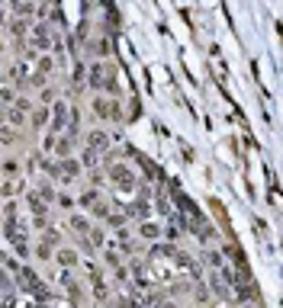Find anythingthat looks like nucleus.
<instances>
[{
  "label": "nucleus",
  "instance_id": "nucleus-1",
  "mask_svg": "<svg viewBox=\"0 0 283 308\" xmlns=\"http://www.w3.org/2000/svg\"><path fill=\"white\" fill-rule=\"evenodd\" d=\"M110 177L116 180L119 189H136V174L129 164H110Z\"/></svg>",
  "mask_w": 283,
  "mask_h": 308
},
{
  "label": "nucleus",
  "instance_id": "nucleus-2",
  "mask_svg": "<svg viewBox=\"0 0 283 308\" xmlns=\"http://www.w3.org/2000/svg\"><path fill=\"white\" fill-rule=\"evenodd\" d=\"M93 113L100 116V119H119V103L116 100H106V97H97L93 100Z\"/></svg>",
  "mask_w": 283,
  "mask_h": 308
},
{
  "label": "nucleus",
  "instance_id": "nucleus-3",
  "mask_svg": "<svg viewBox=\"0 0 283 308\" xmlns=\"http://www.w3.org/2000/svg\"><path fill=\"white\" fill-rule=\"evenodd\" d=\"M90 87H113V77H110V71H106V64L103 61H97V64L90 67Z\"/></svg>",
  "mask_w": 283,
  "mask_h": 308
},
{
  "label": "nucleus",
  "instance_id": "nucleus-4",
  "mask_svg": "<svg viewBox=\"0 0 283 308\" xmlns=\"http://www.w3.org/2000/svg\"><path fill=\"white\" fill-rule=\"evenodd\" d=\"M32 45H39V49H49V45H55V39H52V29H49V23H39V26H32Z\"/></svg>",
  "mask_w": 283,
  "mask_h": 308
},
{
  "label": "nucleus",
  "instance_id": "nucleus-5",
  "mask_svg": "<svg viewBox=\"0 0 283 308\" xmlns=\"http://www.w3.org/2000/svg\"><path fill=\"white\" fill-rule=\"evenodd\" d=\"M161 231H164V228H161L158 222H142L139 235L145 238V241H161V238H164V235H161Z\"/></svg>",
  "mask_w": 283,
  "mask_h": 308
},
{
  "label": "nucleus",
  "instance_id": "nucleus-6",
  "mask_svg": "<svg viewBox=\"0 0 283 308\" xmlns=\"http://www.w3.org/2000/svg\"><path fill=\"white\" fill-rule=\"evenodd\" d=\"M87 145H90V151H97V148H106V145H110V135H106L103 128H97V132L87 135Z\"/></svg>",
  "mask_w": 283,
  "mask_h": 308
},
{
  "label": "nucleus",
  "instance_id": "nucleus-7",
  "mask_svg": "<svg viewBox=\"0 0 283 308\" xmlns=\"http://www.w3.org/2000/svg\"><path fill=\"white\" fill-rule=\"evenodd\" d=\"M52 71H55V55H42V58L36 61V74H42V77H49Z\"/></svg>",
  "mask_w": 283,
  "mask_h": 308
},
{
  "label": "nucleus",
  "instance_id": "nucleus-8",
  "mask_svg": "<svg viewBox=\"0 0 283 308\" xmlns=\"http://www.w3.org/2000/svg\"><path fill=\"white\" fill-rule=\"evenodd\" d=\"M58 263L65 266V270H74L77 266V254H74L71 247H65V250H58Z\"/></svg>",
  "mask_w": 283,
  "mask_h": 308
},
{
  "label": "nucleus",
  "instance_id": "nucleus-9",
  "mask_svg": "<svg viewBox=\"0 0 283 308\" xmlns=\"http://www.w3.org/2000/svg\"><path fill=\"white\" fill-rule=\"evenodd\" d=\"M3 119H10L13 125H26V109L13 106V109H6V113H3Z\"/></svg>",
  "mask_w": 283,
  "mask_h": 308
},
{
  "label": "nucleus",
  "instance_id": "nucleus-10",
  "mask_svg": "<svg viewBox=\"0 0 283 308\" xmlns=\"http://www.w3.org/2000/svg\"><path fill=\"white\" fill-rule=\"evenodd\" d=\"M97 202H100V193H97V189H87V193H80V199H77V205H87V209H93Z\"/></svg>",
  "mask_w": 283,
  "mask_h": 308
},
{
  "label": "nucleus",
  "instance_id": "nucleus-11",
  "mask_svg": "<svg viewBox=\"0 0 283 308\" xmlns=\"http://www.w3.org/2000/svg\"><path fill=\"white\" fill-rule=\"evenodd\" d=\"M45 122H49V106H39L36 113H32V125H39V128H42Z\"/></svg>",
  "mask_w": 283,
  "mask_h": 308
},
{
  "label": "nucleus",
  "instance_id": "nucleus-12",
  "mask_svg": "<svg viewBox=\"0 0 283 308\" xmlns=\"http://www.w3.org/2000/svg\"><path fill=\"white\" fill-rule=\"evenodd\" d=\"M71 228L77 231V235H87V231H90V222H87V218H77V215H74V218H71Z\"/></svg>",
  "mask_w": 283,
  "mask_h": 308
},
{
  "label": "nucleus",
  "instance_id": "nucleus-13",
  "mask_svg": "<svg viewBox=\"0 0 283 308\" xmlns=\"http://www.w3.org/2000/svg\"><path fill=\"white\" fill-rule=\"evenodd\" d=\"M206 263H210L212 270H222V254L219 250H206Z\"/></svg>",
  "mask_w": 283,
  "mask_h": 308
},
{
  "label": "nucleus",
  "instance_id": "nucleus-14",
  "mask_svg": "<svg viewBox=\"0 0 283 308\" xmlns=\"http://www.w3.org/2000/svg\"><path fill=\"white\" fill-rule=\"evenodd\" d=\"M16 170H19V161H16V157H6V161H3V174H16Z\"/></svg>",
  "mask_w": 283,
  "mask_h": 308
},
{
  "label": "nucleus",
  "instance_id": "nucleus-15",
  "mask_svg": "<svg viewBox=\"0 0 283 308\" xmlns=\"http://www.w3.org/2000/svg\"><path fill=\"white\" fill-rule=\"evenodd\" d=\"M58 205H62L65 212H71V209H74V199H71V196H65V193H62V196H58Z\"/></svg>",
  "mask_w": 283,
  "mask_h": 308
},
{
  "label": "nucleus",
  "instance_id": "nucleus-16",
  "mask_svg": "<svg viewBox=\"0 0 283 308\" xmlns=\"http://www.w3.org/2000/svg\"><path fill=\"white\" fill-rule=\"evenodd\" d=\"M39 97H42V103L55 100V87H42V93H39Z\"/></svg>",
  "mask_w": 283,
  "mask_h": 308
},
{
  "label": "nucleus",
  "instance_id": "nucleus-17",
  "mask_svg": "<svg viewBox=\"0 0 283 308\" xmlns=\"http://www.w3.org/2000/svg\"><path fill=\"white\" fill-rule=\"evenodd\" d=\"M13 100H16V93H13V90H0V103H3V106H6V103H13Z\"/></svg>",
  "mask_w": 283,
  "mask_h": 308
}]
</instances>
